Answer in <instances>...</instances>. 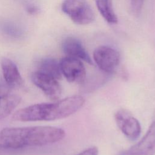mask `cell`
I'll return each mask as SVG.
<instances>
[{"instance_id": "8fae6325", "label": "cell", "mask_w": 155, "mask_h": 155, "mask_svg": "<svg viewBox=\"0 0 155 155\" xmlns=\"http://www.w3.org/2000/svg\"><path fill=\"white\" fill-rule=\"evenodd\" d=\"M21 98L18 94L8 93L0 97V119L7 117L21 102Z\"/></svg>"}, {"instance_id": "ba28073f", "label": "cell", "mask_w": 155, "mask_h": 155, "mask_svg": "<svg viewBox=\"0 0 155 155\" xmlns=\"http://www.w3.org/2000/svg\"><path fill=\"white\" fill-rule=\"evenodd\" d=\"M155 154V121L140 140L119 155H154Z\"/></svg>"}, {"instance_id": "9c48e42d", "label": "cell", "mask_w": 155, "mask_h": 155, "mask_svg": "<svg viewBox=\"0 0 155 155\" xmlns=\"http://www.w3.org/2000/svg\"><path fill=\"white\" fill-rule=\"evenodd\" d=\"M62 48L67 56L81 59L90 65L93 64L90 56L78 39L71 36L66 38L62 42Z\"/></svg>"}, {"instance_id": "4fadbf2b", "label": "cell", "mask_w": 155, "mask_h": 155, "mask_svg": "<svg viewBox=\"0 0 155 155\" xmlns=\"http://www.w3.org/2000/svg\"><path fill=\"white\" fill-rule=\"evenodd\" d=\"M97 8L104 19L108 23L117 22V18L112 5V0H94Z\"/></svg>"}, {"instance_id": "2e32d148", "label": "cell", "mask_w": 155, "mask_h": 155, "mask_svg": "<svg viewBox=\"0 0 155 155\" xmlns=\"http://www.w3.org/2000/svg\"><path fill=\"white\" fill-rule=\"evenodd\" d=\"M9 93V88L4 85H0V97Z\"/></svg>"}, {"instance_id": "277c9868", "label": "cell", "mask_w": 155, "mask_h": 155, "mask_svg": "<svg viewBox=\"0 0 155 155\" xmlns=\"http://www.w3.org/2000/svg\"><path fill=\"white\" fill-rule=\"evenodd\" d=\"M93 58L98 67L102 71L111 73L114 72L120 63V54L114 48L102 45L93 52Z\"/></svg>"}, {"instance_id": "8992f818", "label": "cell", "mask_w": 155, "mask_h": 155, "mask_svg": "<svg viewBox=\"0 0 155 155\" xmlns=\"http://www.w3.org/2000/svg\"><path fill=\"white\" fill-rule=\"evenodd\" d=\"M62 74L70 82L81 83L86 76L85 68L79 59L65 56L59 62Z\"/></svg>"}, {"instance_id": "6da1fadb", "label": "cell", "mask_w": 155, "mask_h": 155, "mask_svg": "<svg viewBox=\"0 0 155 155\" xmlns=\"http://www.w3.org/2000/svg\"><path fill=\"white\" fill-rule=\"evenodd\" d=\"M65 135L62 128L51 126L5 128L0 131V147L18 149L43 146L58 142Z\"/></svg>"}, {"instance_id": "9a60e30c", "label": "cell", "mask_w": 155, "mask_h": 155, "mask_svg": "<svg viewBox=\"0 0 155 155\" xmlns=\"http://www.w3.org/2000/svg\"><path fill=\"white\" fill-rule=\"evenodd\" d=\"M77 155H98V149L96 147H90Z\"/></svg>"}, {"instance_id": "52a82bcc", "label": "cell", "mask_w": 155, "mask_h": 155, "mask_svg": "<svg viewBox=\"0 0 155 155\" xmlns=\"http://www.w3.org/2000/svg\"><path fill=\"white\" fill-rule=\"evenodd\" d=\"M31 78L33 84L49 99L53 101L59 99L61 95V87L57 79L38 71L34 72Z\"/></svg>"}, {"instance_id": "5b68a950", "label": "cell", "mask_w": 155, "mask_h": 155, "mask_svg": "<svg viewBox=\"0 0 155 155\" xmlns=\"http://www.w3.org/2000/svg\"><path fill=\"white\" fill-rule=\"evenodd\" d=\"M116 124L122 133L129 139H137L141 132V127L138 120L126 109L118 110L114 114Z\"/></svg>"}, {"instance_id": "7c38bea8", "label": "cell", "mask_w": 155, "mask_h": 155, "mask_svg": "<svg viewBox=\"0 0 155 155\" xmlns=\"http://www.w3.org/2000/svg\"><path fill=\"white\" fill-rule=\"evenodd\" d=\"M38 71L53 77L57 80L60 79L62 76L59 62L50 58H44L40 61Z\"/></svg>"}, {"instance_id": "3957f363", "label": "cell", "mask_w": 155, "mask_h": 155, "mask_svg": "<svg viewBox=\"0 0 155 155\" xmlns=\"http://www.w3.org/2000/svg\"><path fill=\"white\" fill-rule=\"evenodd\" d=\"M62 10L75 24L87 25L95 19L94 13L87 0H64Z\"/></svg>"}, {"instance_id": "e0dca14e", "label": "cell", "mask_w": 155, "mask_h": 155, "mask_svg": "<svg viewBox=\"0 0 155 155\" xmlns=\"http://www.w3.org/2000/svg\"><path fill=\"white\" fill-rule=\"evenodd\" d=\"M37 11H38V9L35 7H32L28 9V12L31 13H35Z\"/></svg>"}, {"instance_id": "7a4b0ae2", "label": "cell", "mask_w": 155, "mask_h": 155, "mask_svg": "<svg viewBox=\"0 0 155 155\" xmlns=\"http://www.w3.org/2000/svg\"><path fill=\"white\" fill-rule=\"evenodd\" d=\"M84 102L85 99L82 96L74 95L53 103L34 104L16 111L12 119L21 122L63 119L76 113L83 106Z\"/></svg>"}, {"instance_id": "30bf717a", "label": "cell", "mask_w": 155, "mask_h": 155, "mask_svg": "<svg viewBox=\"0 0 155 155\" xmlns=\"http://www.w3.org/2000/svg\"><path fill=\"white\" fill-rule=\"evenodd\" d=\"M4 79L10 87H18L23 84V79L16 64L8 58H3L1 62Z\"/></svg>"}, {"instance_id": "5bb4252c", "label": "cell", "mask_w": 155, "mask_h": 155, "mask_svg": "<svg viewBox=\"0 0 155 155\" xmlns=\"http://www.w3.org/2000/svg\"><path fill=\"white\" fill-rule=\"evenodd\" d=\"M131 8L135 15H139L141 12L143 4V0H130Z\"/></svg>"}]
</instances>
